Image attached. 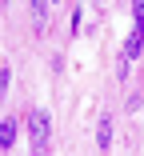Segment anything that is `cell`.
Returning a JSON list of instances; mask_svg holds the SVG:
<instances>
[{
	"mask_svg": "<svg viewBox=\"0 0 144 156\" xmlns=\"http://www.w3.org/2000/svg\"><path fill=\"white\" fill-rule=\"evenodd\" d=\"M12 144H16V120H12V116H4V124H0V148L8 152Z\"/></svg>",
	"mask_w": 144,
	"mask_h": 156,
	"instance_id": "obj_2",
	"label": "cell"
},
{
	"mask_svg": "<svg viewBox=\"0 0 144 156\" xmlns=\"http://www.w3.org/2000/svg\"><path fill=\"white\" fill-rule=\"evenodd\" d=\"M96 144H100V152L112 148V116H100V140Z\"/></svg>",
	"mask_w": 144,
	"mask_h": 156,
	"instance_id": "obj_4",
	"label": "cell"
},
{
	"mask_svg": "<svg viewBox=\"0 0 144 156\" xmlns=\"http://www.w3.org/2000/svg\"><path fill=\"white\" fill-rule=\"evenodd\" d=\"M132 20H136V32H144V0H132Z\"/></svg>",
	"mask_w": 144,
	"mask_h": 156,
	"instance_id": "obj_5",
	"label": "cell"
},
{
	"mask_svg": "<svg viewBox=\"0 0 144 156\" xmlns=\"http://www.w3.org/2000/svg\"><path fill=\"white\" fill-rule=\"evenodd\" d=\"M140 48H144V32H136V28H132V36L124 40V60H136Z\"/></svg>",
	"mask_w": 144,
	"mask_h": 156,
	"instance_id": "obj_3",
	"label": "cell"
},
{
	"mask_svg": "<svg viewBox=\"0 0 144 156\" xmlns=\"http://www.w3.org/2000/svg\"><path fill=\"white\" fill-rule=\"evenodd\" d=\"M48 4H52V0H48ZM36 8H44V0H36Z\"/></svg>",
	"mask_w": 144,
	"mask_h": 156,
	"instance_id": "obj_7",
	"label": "cell"
},
{
	"mask_svg": "<svg viewBox=\"0 0 144 156\" xmlns=\"http://www.w3.org/2000/svg\"><path fill=\"white\" fill-rule=\"evenodd\" d=\"M48 132H52V120H48V112H32L28 116V136H32V152L36 156H44V148H48Z\"/></svg>",
	"mask_w": 144,
	"mask_h": 156,
	"instance_id": "obj_1",
	"label": "cell"
},
{
	"mask_svg": "<svg viewBox=\"0 0 144 156\" xmlns=\"http://www.w3.org/2000/svg\"><path fill=\"white\" fill-rule=\"evenodd\" d=\"M8 80H12V68L4 64V68H0V92H8Z\"/></svg>",
	"mask_w": 144,
	"mask_h": 156,
	"instance_id": "obj_6",
	"label": "cell"
}]
</instances>
